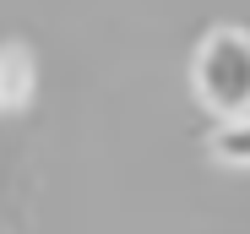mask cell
<instances>
[{"mask_svg":"<svg viewBox=\"0 0 250 234\" xmlns=\"http://www.w3.org/2000/svg\"><path fill=\"white\" fill-rule=\"evenodd\" d=\"M190 87L212 114H250V33L245 27H212L196 44Z\"/></svg>","mask_w":250,"mask_h":234,"instance_id":"1","label":"cell"},{"mask_svg":"<svg viewBox=\"0 0 250 234\" xmlns=\"http://www.w3.org/2000/svg\"><path fill=\"white\" fill-rule=\"evenodd\" d=\"M33 98V49L27 44H0V109H22Z\"/></svg>","mask_w":250,"mask_h":234,"instance_id":"2","label":"cell"},{"mask_svg":"<svg viewBox=\"0 0 250 234\" xmlns=\"http://www.w3.org/2000/svg\"><path fill=\"white\" fill-rule=\"evenodd\" d=\"M207 152L229 169H250V114H229V120L207 136Z\"/></svg>","mask_w":250,"mask_h":234,"instance_id":"3","label":"cell"}]
</instances>
